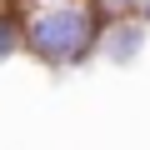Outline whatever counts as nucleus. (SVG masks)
Returning <instances> with one entry per match:
<instances>
[{"label":"nucleus","instance_id":"1","mask_svg":"<svg viewBox=\"0 0 150 150\" xmlns=\"http://www.w3.org/2000/svg\"><path fill=\"white\" fill-rule=\"evenodd\" d=\"M30 45H35V55H45V60H80L85 45H90V20H85V10L55 5V10L35 15V20H30Z\"/></svg>","mask_w":150,"mask_h":150},{"label":"nucleus","instance_id":"2","mask_svg":"<svg viewBox=\"0 0 150 150\" xmlns=\"http://www.w3.org/2000/svg\"><path fill=\"white\" fill-rule=\"evenodd\" d=\"M145 45V25H110L105 35H100V50L110 55V60H135V50Z\"/></svg>","mask_w":150,"mask_h":150},{"label":"nucleus","instance_id":"3","mask_svg":"<svg viewBox=\"0 0 150 150\" xmlns=\"http://www.w3.org/2000/svg\"><path fill=\"white\" fill-rule=\"evenodd\" d=\"M95 5H100L105 15H120V10H130V5H135V0H95Z\"/></svg>","mask_w":150,"mask_h":150},{"label":"nucleus","instance_id":"4","mask_svg":"<svg viewBox=\"0 0 150 150\" xmlns=\"http://www.w3.org/2000/svg\"><path fill=\"white\" fill-rule=\"evenodd\" d=\"M10 50H15V30H10V25H0V60H5Z\"/></svg>","mask_w":150,"mask_h":150},{"label":"nucleus","instance_id":"5","mask_svg":"<svg viewBox=\"0 0 150 150\" xmlns=\"http://www.w3.org/2000/svg\"><path fill=\"white\" fill-rule=\"evenodd\" d=\"M135 5H140V15H145V20H150V0H135Z\"/></svg>","mask_w":150,"mask_h":150}]
</instances>
